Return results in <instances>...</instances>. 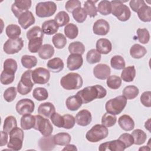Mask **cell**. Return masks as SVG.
Wrapping results in <instances>:
<instances>
[{
	"label": "cell",
	"instance_id": "obj_54",
	"mask_svg": "<svg viewBox=\"0 0 151 151\" xmlns=\"http://www.w3.org/2000/svg\"><path fill=\"white\" fill-rule=\"evenodd\" d=\"M17 88L15 87H10L6 88L4 93V99L7 102H12L17 96Z\"/></svg>",
	"mask_w": 151,
	"mask_h": 151
},
{
	"label": "cell",
	"instance_id": "obj_55",
	"mask_svg": "<svg viewBox=\"0 0 151 151\" xmlns=\"http://www.w3.org/2000/svg\"><path fill=\"white\" fill-rule=\"evenodd\" d=\"M52 123L57 127H63L64 125V118L63 116H61L59 113L54 112L50 117Z\"/></svg>",
	"mask_w": 151,
	"mask_h": 151
},
{
	"label": "cell",
	"instance_id": "obj_11",
	"mask_svg": "<svg viewBox=\"0 0 151 151\" xmlns=\"http://www.w3.org/2000/svg\"><path fill=\"white\" fill-rule=\"evenodd\" d=\"M24 47V41L20 37L9 38L4 43L3 50L7 54H14L18 52Z\"/></svg>",
	"mask_w": 151,
	"mask_h": 151
},
{
	"label": "cell",
	"instance_id": "obj_15",
	"mask_svg": "<svg viewBox=\"0 0 151 151\" xmlns=\"http://www.w3.org/2000/svg\"><path fill=\"white\" fill-rule=\"evenodd\" d=\"M126 148L124 144L119 139L106 142L100 144L99 150L100 151H123Z\"/></svg>",
	"mask_w": 151,
	"mask_h": 151
},
{
	"label": "cell",
	"instance_id": "obj_42",
	"mask_svg": "<svg viewBox=\"0 0 151 151\" xmlns=\"http://www.w3.org/2000/svg\"><path fill=\"white\" fill-rule=\"evenodd\" d=\"M97 1H86L84 4V9L88 15L91 18L95 17L97 14V8L95 5V3Z\"/></svg>",
	"mask_w": 151,
	"mask_h": 151
},
{
	"label": "cell",
	"instance_id": "obj_53",
	"mask_svg": "<svg viewBox=\"0 0 151 151\" xmlns=\"http://www.w3.org/2000/svg\"><path fill=\"white\" fill-rule=\"evenodd\" d=\"M44 33L42 29L38 26H34L30 28L27 32V38L28 40L35 37L43 38Z\"/></svg>",
	"mask_w": 151,
	"mask_h": 151
},
{
	"label": "cell",
	"instance_id": "obj_4",
	"mask_svg": "<svg viewBox=\"0 0 151 151\" xmlns=\"http://www.w3.org/2000/svg\"><path fill=\"white\" fill-rule=\"evenodd\" d=\"M126 104V98L123 95L119 96L108 100L106 103L105 109L107 113L113 115H117L122 112Z\"/></svg>",
	"mask_w": 151,
	"mask_h": 151
},
{
	"label": "cell",
	"instance_id": "obj_6",
	"mask_svg": "<svg viewBox=\"0 0 151 151\" xmlns=\"http://www.w3.org/2000/svg\"><path fill=\"white\" fill-rule=\"evenodd\" d=\"M108 134L109 131L106 126L102 124H97L86 133V138L90 142L96 143L105 139Z\"/></svg>",
	"mask_w": 151,
	"mask_h": 151
},
{
	"label": "cell",
	"instance_id": "obj_23",
	"mask_svg": "<svg viewBox=\"0 0 151 151\" xmlns=\"http://www.w3.org/2000/svg\"><path fill=\"white\" fill-rule=\"evenodd\" d=\"M58 25L54 19H50L44 21L41 26V29L44 34L48 35H53L58 30Z\"/></svg>",
	"mask_w": 151,
	"mask_h": 151
},
{
	"label": "cell",
	"instance_id": "obj_59",
	"mask_svg": "<svg viewBox=\"0 0 151 151\" xmlns=\"http://www.w3.org/2000/svg\"><path fill=\"white\" fill-rule=\"evenodd\" d=\"M79 7H81V2L78 0L67 1L65 5V9L69 12H72L75 9Z\"/></svg>",
	"mask_w": 151,
	"mask_h": 151
},
{
	"label": "cell",
	"instance_id": "obj_35",
	"mask_svg": "<svg viewBox=\"0 0 151 151\" xmlns=\"http://www.w3.org/2000/svg\"><path fill=\"white\" fill-rule=\"evenodd\" d=\"M134 139V144L136 145H141L143 144L147 139L146 133L141 129H135L131 134Z\"/></svg>",
	"mask_w": 151,
	"mask_h": 151
},
{
	"label": "cell",
	"instance_id": "obj_7",
	"mask_svg": "<svg viewBox=\"0 0 151 151\" xmlns=\"http://www.w3.org/2000/svg\"><path fill=\"white\" fill-rule=\"evenodd\" d=\"M9 140L7 143V147L11 150H19L23 144L24 133L21 128L16 127L9 133Z\"/></svg>",
	"mask_w": 151,
	"mask_h": 151
},
{
	"label": "cell",
	"instance_id": "obj_43",
	"mask_svg": "<svg viewBox=\"0 0 151 151\" xmlns=\"http://www.w3.org/2000/svg\"><path fill=\"white\" fill-rule=\"evenodd\" d=\"M70 54H78L83 55L85 51V47L84 44L80 41H75L71 42L68 47Z\"/></svg>",
	"mask_w": 151,
	"mask_h": 151
},
{
	"label": "cell",
	"instance_id": "obj_17",
	"mask_svg": "<svg viewBox=\"0 0 151 151\" xmlns=\"http://www.w3.org/2000/svg\"><path fill=\"white\" fill-rule=\"evenodd\" d=\"M110 25L109 22L103 19H99L93 24V31L96 35H106L109 32Z\"/></svg>",
	"mask_w": 151,
	"mask_h": 151
},
{
	"label": "cell",
	"instance_id": "obj_12",
	"mask_svg": "<svg viewBox=\"0 0 151 151\" xmlns=\"http://www.w3.org/2000/svg\"><path fill=\"white\" fill-rule=\"evenodd\" d=\"M31 77L34 84H45L50 80V73L45 68L38 67L32 70Z\"/></svg>",
	"mask_w": 151,
	"mask_h": 151
},
{
	"label": "cell",
	"instance_id": "obj_56",
	"mask_svg": "<svg viewBox=\"0 0 151 151\" xmlns=\"http://www.w3.org/2000/svg\"><path fill=\"white\" fill-rule=\"evenodd\" d=\"M63 116L64 118L63 128L66 129H72L76 123V119L73 116L69 114H66Z\"/></svg>",
	"mask_w": 151,
	"mask_h": 151
},
{
	"label": "cell",
	"instance_id": "obj_18",
	"mask_svg": "<svg viewBox=\"0 0 151 151\" xmlns=\"http://www.w3.org/2000/svg\"><path fill=\"white\" fill-rule=\"evenodd\" d=\"M110 68L106 64H99L93 68L94 76L100 80L107 79L110 76Z\"/></svg>",
	"mask_w": 151,
	"mask_h": 151
},
{
	"label": "cell",
	"instance_id": "obj_62",
	"mask_svg": "<svg viewBox=\"0 0 151 151\" xmlns=\"http://www.w3.org/2000/svg\"><path fill=\"white\" fill-rule=\"evenodd\" d=\"M63 150H77V149L76 147V146L74 145H70V144H68L67 145H65V146L63 149Z\"/></svg>",
	"mask_w": 151,
	"mask_h": 151
},
{
	"label": "cell",
	"instance_id": "obj_3",
	"mask_svg": "<svg viewBox=\"0 0 151 151\" xmlns=\"http://www.w3.org/2000/svg\"><path fill=\"white\" fill-rule=\"evenodd\" d=\"M83 84L81 76L77 73H68L60 80L61 86L67 90L79 89L82 87Z\"/></svg>",
	"mask_w": 151,
	"mask_h": 151
},
{
	"label": "cell",
	"instance_id": "obj_31",
	"mask_svg": "<svg viewBox=\"0 0 151 151\" xmlns=\"http://www.w3.org/2000/svg\"><path fill=\"white\" fill-rule=\"evenodd\" d=\"M147 53L146 48L139 44H135L133 45L130 49V55L136 59H139L142 58Z\"/></svg>",
	"mask_w": 151,
	"mask_h": 151
},
{
	"label": "cell",
	"instance_id": "obj_34",
	"mask_svg": "<svg viewBox=\"0 0 151 151\" xmlns=\"http://www.w3.org/2000/svg\"><path fill=\"white\" fill-rule=\"evenodd\" d=\"M139 88L135 86H127L124 88L122 94L127 100H132L135 99L139 94Z\"/></svg>",
	"mask_w": 151,
	"mask_h": 151
},
{
	"label": "cell",
	"instance_id": "obj_28",
	"mask_svg": "<svg viewBox=\"0 0 151 151\" xmlns=\"http://www.w3.org/2000/svg\"><path fill=\"white\" fill-rule=\"evenodd\" d=\"M67 108L71 111L77 110L82 105V102L80 97L77 95L68 97L65 101Z\"/></svg>",
	"mask_w": 151,
	"mask_h": 151
},
{
	"label": "cell",
	"instance_id": "obj_19",
	"mask_svg": "<svg viewBox=\"0 0 151 151\" xmlns=\"http://www.w3.org/2000/svg\"><path fill=\"white\" fill-rule=\"evenodd\" d=\"M76 123L81 126L88 125L92 120L91 114L88 110L83 109L79 111L75 117Z\"/></svg>",
	"mask_w": 151,
	"mask_h": 151
},
{
	"label": "cell",
	"instance_id": "obj_30",
	"mask_svg": "<svg viewBox=\"0 0 151 151\" xmlns=\"http://www.w3.org/2000/svg\"><path fill=\"white\" fill-rule=\"evenodd\" d=\"M54 47L49 44H45L41 46L38 51V56L43 60L50 58L54 54Z\"/></svg>",
	"mask_w": 151,
	"mask_h": 151
},
{
	"label": "cell",
	"instance_id": "obj_37",
	"mask_svg": "<svg viewBox=\"0 0 151 151\" xmlns=\"http://www.w3.org/2000/svg\"><path fill=\"white\" fill-rule=\"evenodd\" d=\"M43 38L35 37L29 40L28 48L29 51L32 53H36L38 52L40 48L42 46Z\"/></svg>",
	"mask_w": 151,
	"mask_h": 151
},
{
	"label": "cell",
	"instance_id": "obj_64",
	"mask_svg": "<svg viewBox=\"0 0 151 151\" xmlns=\"http://www.w3.org/2000/svg\"><path fill=\"white\" fill-rule=\"evenodd\" d=\"M150 148L148 147L147 146H144L142 147H140L139 149V150H150Z\"/></svg>",
	"mask_w": 151,
	"mask_h": 151
},
{
	"label": "cell",
	"instance_id": "obj_32",
	"mask_svg": "<svg viewBox=\"0 0 151 151\" xmlns=\"http://www.w3.org/2000/svg\"><path fill=\"white\" fill-rule=\"evenodd\" d=\"M136 76V69L134 65L124 67L121 73V78L125 82L133 81Z\"/></svg>",
	"mask_w": 151,
	"mask_h": 151
},
{
	"label": "cell",
	"instance_id": "obj_48",
	"mask_svg": "<svg viewBox=\"0 0 151 151\" xmlns=\"http://www.w3.org/2000/svg\"><path fill=\"white\" fill-rule=\"evenodd\" d=\"M101 54L95 49L90 50L86 55L87 61L90 64L99 63L101 60Z\"/></svg>",
	"mask_w": 151,
	"mask_h": 151
},
{
	"label": "cell",
	"instance_id": "obj_33",
	"mask_svg": "<svg viewBox=\"0 0 151 151\" xmlns=\"http://www.w3.org/2000/svg\"><path fill=\"white\" fill-rule=\"evenodd\" d=\"M54 141L55 145L65 146L70 143L71 140V136L68 133L61 132L53 136Z\"/></svg>",
	"mask_w": 151,
	"mask_h": 151
},
{
	"label": "cell",
	"instance_id": "obj_1",
	"mask_svg": "<svg viewBox=\"0 0 151 151\" xmlns=\"http://www.w3.org/2000/svg\"><path fill=\"white\" fill-rule=\"evenodd\" d=\"M81 99L82 104L88 103L96 99L104 98L107 94V91L101 85L88 86L78 91L76 94Z\"/></svg>",
	"mask_w": 151,
	"mask_h": 151
},
{
	"label": "cell",
	"instance_id": "obj_9",
	"mask_svg": "<svg viewBox=\"0 0 151 151\" xmlns=\"http://www.w3.org/2000/svg\"><path fill=\"white\" fill-rule=\"evenodd\" d=\"M57 11V5L54 2H40L35 6V14L40 18L50 17Z\"/></svg>",
	"mask_w": 151,
	"mask_h": 151
},
{
	"label": "cell",
	"instance_id": "obj_38",
	"mask_svg": "<svg viewBox=\"0 0 151 151\" xmlns=\"http://www.w3.org/2000/svg\"><path fill=\"white\" fill-rule=\"evenodd\" d=\"M21 62L24 67L27 69H31L36 66L37 64V59L33 55H24L21 57Z\"/></svg>",
	"mask_w": 151,
	"mask_h": 151
},
{
	"label": "cell",
	"instance_id": "obj_24",
	"mask_svg": "<svg viewBox=\"0 0 151 151\" xmlns=\"http://www.w3.org/2000/svg\"><path fill=\"white\" fill-rule=\"evenodd\" d=\"M119 126L124 131L132 130L134 127V122L133 119L129 115L123 114L118 120Z\"/></svg>",
	"mask_w": 151,
	"mask_h": 151
},
{
	"label": "cell",
	"instance_id": "obj_36",
	"mask_svg": "<svg viewBox=\"0 0 151 151\" xmlns=\"http://www.w3.org/2000/svg\"><path fill=\"white\" fill-rule=\"evenodd\" d=\"M97 10L102 15L110 14L112 11V6L110 1L106 0L101 1L97 5Z\"/></svg>",
	"mask_w": 151,
	"mask_h": 151
},
{
	"label": "cell",
	"instance_id": "obj_8",
	"mask_svg": "<svg viewBox=\"0 0 151 151\" xmlns=\"http://www.w3.org/2000/svg\"><path fill=\"white\" fill-rule=\"evenodd\" d=\"M32 71V70H28L21 76L20 81L17 86V91L21 95H27L32 89L34 83L31 79Z\"/></svg>",
	"mask_w": 151,
	"mask_h": 151
},
{
	"label": "cell",
	"instance_id": "obj_51",
	"mask_svg": "<svg viewBox=\"0 0 151 151\" xmlns=\"http://www.w3.org/2000/svg\"><path fill=\"white\" fill-rule=\"evenodd\" d=\"M73 17L76 21L78 23H83L87 18V14L85 12L84 8L81 7L75 9L72 12Z\"/></svg>",
	"mask_w": 151,
	"mask_h": 151
},
{
	"label": "cell",
	"instance_id": "obj_16",
	"mask_svg": "<svg viewBox=\"0 0 151 151\" xmlns=\"http://www.w3.org/2000/svg\"><path fill=\"white\" fill-rule=\"evenodd\" d=\"M83 64L82 55L78 54H70L67 59V68L74 71L81 68Z\"/></svg>",
	"mask_w": 151,
	"mask_h": 151
},
{
	"label": "cell",
	"instance_id": "obj_58",
	"mask_svg": "<svg viewBox=\"0 0 151 151\" xmlns=\"http://www.w3.org/2000/svg\"><path fill=\"white\" fill-rule=\"evenodd\" d=\"M151 92L150 91H146L143 92L140 96V102L142 104L146 107H151Z\"/></svg>",
	"mask_w": 151,
	"mask_h": 151
},
{
	"label": "cell",
	"instance_id": "obj_14",
	"mask_svg": "<svg viewBox=\"0 0 151 151\" xmlns=\"http://www.w3.org/2000/svg\"><path fill=\"white\" fill-rule=\"evenodd\" d=\"M31 0H15L11 6V11L18 18L23 13L28 11L31 6Z\"/></svg>",
	"mask_w": 151,
	"mask_h": 151
},
{
	"label": "cell",
	"instance_id": "obj_13",
	"mask_svg": "<svg viewBox=\"0 0 151 151\" xmlns=\"http://www.w3.org/2000/svg\"><path fill=\"white\" fill-rule=\"evenodd\" d=\"M15 109L19 114L23 116L32 113L34 110L35 104L29 99H22L17 103Z\"/></svg>",
	"mask_w": 151,
	"mask_h": 151
},
{
	"label": "cell",
	"instance_id": "obj_57",
	"mask_svg": "<svg viewBox=\"0 0 151 151\" xmlns=\"http://www.w3.org/2000/svg\"><path fill=\"white\" fill-rule=\"evenodd\" d=\"M118 139L120 140L124 144L126 148L129 147L134 144V139L132 135L128 133L122 134Z\"/></svg>",
	"mask_w": 151,
	"mask_h": 151
},
{
	"label": "cell",
	"instance_id": "obj_52",
	"mask_svg": "<svg viewBox=\"0 0 151 151\" xmlns=\"http://www.w3.org/2000/svg\"><path fill=\"white\" fill-rule=\"evenodd\" d=\"M136 32L137 39L140 43L145 44L149 41L150 34L146 28H138Z\"/></svg>",
	"mask_w": 151,
	"mask_h": 151
},
{
	"label": "cell",
	"instance_id": "obj_49",
	"mask_svg": "<svg viewBox=\"0 0 151 151\" xmlns=\"http://www.w3.org/2000/svg\"><path fill=\"white\" fill-rule=\"evenodd\" d=\"M32 96L38 101H42L48 99V93L44 87H37L33 90Z\"/></svg>",
	"mask_w": 151,
	"mask_h": 151
},
{
	"label": "cell",
	"instance_id": "obj_41",
	"mask_svg": "<svg viewBox=\"0 0 151 151\" xmlns=\"http://www.w3.org/2000/svg\"><path fill=\"white\" fill-rule=\"evenodd\" d=\"M64 31L65 36L71 40L76 38L78 34V28L77 26L73 23L66 25L64 27Z\"/></svg>",
	"mask_w": 151,
	"mask_h": 151
},
{
	"label": "cell",
	"instance_id": "obj_27",
	"mask_svg": "<svg viewBox=\"0 0 151 151\" xmlns=\"http://www.w3.org/2000/svg\"><path fill=\"white\" fill-rule=\"evenodd\" d=\"M35 116L31 114L23 115L21 118V127L25 130L32 129L35 126Z\"/></svg>",
	"mask_w": 151,
	"mask_h": 151
},
{
	"label": "cell",
	"instance_id": "obj_60",
	"mask_svg": "<svg viewBox=\"0 0 151 151\" xmlns=\"http://www.w3.org/2000/svg\"><path fill=\"white\" fill-rule=\"evenodd\" d=\"M145 4V2L143 0H132L129 2V5L134 12H137V10Z\"/></svg>",
	"mask_w": 151,
	"mask_h": 151
},
{
	"label": "cell",
	"instance_id": "obj_22",
	"mask_svg": "<svg viewBox=\"0 0 151 151\" xmlns=\"http://www.w3.org/2000/svg\"><path fill=\"white\" fill-rule=\"evenodd\" d=\"M96 50L101 54H107L112 50L111 42L106 38L99 39L96 44Z\"/></svg>",
	"mask_w": 151,
	"mask_h": 151
},
{
	"label": "cell",
	"instance_id": "obj_26",
	"mask_svg": "<svg viewBox=\"0 0 151 151\" xmlns=\"http://www.w3.org/2000/svg\"><path fill=\"white\" fill-rule=\"evenodd\" d=\"M49 70L52 73H59L64 68L63 61L59 57H55L50 60L47 64Z\"/></svg>",
	"mask_w": 151,
	"mask_h": 151
},
{
	"label": "cell",
	"instance_id": "obj_45",
	"mask_svg": "<svg viewBox=\"0 0 151 151\" xmlns=\"http://www.w3.org/2000/svg\"><path fill=\"white\" fill-rule=\"evenodd\" d=\"M110 65L115 70H122L125 67V61L121 55H116L111 57L110 60Z\"/></svg>",
	"mask_w": 151,
	"mask_h": 151
},
{
	"label": "cell",
	"instance_id": "obj_21",
	"mask_svg": "<svg viewBox=\"0 0 151 151\" xmlns=\"http://www.w3.org/2000/svg\"><path fill=\"white\" fill-rule=\"evenodd\" d=\"M54 112H55V108L54 104L50 102L41 103L38 107V113L47 119L50 118Z\"/></svg>",
	"mask_w": 151,
	"mask_h": 151
},
{
	"label": "cell",
	"instance_id": "obj_20",
	"mask_svg": "<svg viewBox=\"0 0 151 151\" xmlns=\"http://www.w3.org/2000/svg\"><path fill=\"white\" fill-rule=\"evenodd\" d=\"M35 22V17L32 13L28 11L21 14L18 18V22L20 26L24 29H27Z\"/></svg>",
	"mask_w": 151,
	"mask_h": 151
},
{
	"label": "cell",
	"instance_id": "obj_2",
	"mask_svg": "<svg viewBox=\"0 0 151 151\" xmlns=\"http://www.w3.org/2000/svg\"><path fill=\"white\" fill-rule=\"evenodd\" d=\"M4 70L1 74V83L4 85L11 84L15 79V74L17 70V61L12 58H7L4 62Z\"/></svg>",
	"mask_w": 151,
	"mask_h": 151
},
{
	"label": "cell",
	"instance_id": "obj_63",
	"mask_svg": "<svg viewBox=\"0 0 151 151\" xmlns=\"http://www.w3.org/2000/svg\"><path fill=\"white\" fill-rule=\"evenodd\" d=\"M145 128L147 129L149 132H150V129H149V128H150V119H148V120L145 122Z\"/></svg>",
	"mask_w": 151,
	"mask_h": 151
},
{
	"label": "cell",
	"instance_id": "obj_44",
	"mask_svg": "<svg viewBox=\"0 0 151 151\" xmlns=\"http://www.w3.org/2000/svg\"><path fill=\"white\" fill-rule=\"evenodd\" d=\"M5 32L9 38H14L19 37L21 34V29L18 25L9 24L6 27Z\"/></svg>",
	"mask_w": 151,
	"mask_h": 151
},
{
	"label": "cell",
	"instance_id": "obj_46",
	"mask_svg": "<svg viewBox=\"0 0 151 151\" xmlns=\"http://www.w3.org/2000/svg\"><path fill=\"white\" fill-rule=\"evenodd\" d=\"M106 83L109 88L113 90H116L120 87L122 85V79L119 76L115 75L110 76L107 78Z\"/></svg>",
	"mask_w": 151,
	"mask_h": 151
},
{
	"label": "cell",
	"instance_id": "obj_25",
	"mask_svg": "<svg viewBox=\"0 0 151 151\" xmlns=\"http://www.w3.org/2000/svg\"><path fill=\"white\" fill-rule=\"evenodd\" d=\"M55 145L53 136L51 135L44 136L40 139L38 141V146L41 150H51L55 147Z\"/></svg>",
	"mask_w": 151,
	"mask_h": 151
},
{
	"label": "cell",
	"instance_id": "obj_50",
	"mask_svg": "<svg viewBox=\"0 0 151 151\" xmlns=\"http://www.w3.org/2000/svg\"><path fill=\"white\" fill-rule=\"evenodd\" d=\"M117 121L116 115L111 114L109 113H106L103 114L101 118V124L106 127H110L113 126Z\"/></svg>",
	"mask_w": 151,
	"mask_h": 151
},
{
	"label": "cell",
	"instance_id": "obj_29",
	"mask_svg": "<svg viewBox=\"0 0 151 151\" xmlns=\"http://www.w3.org/2000/svg\"><path fill=\"white\" fill-rule=\"evenodd\" d=\"M139 18L143 22H150L151 21V7L146 4L143 5L137 11Z\"/></svg>",
	"mask_w": 151,
	"mask_h": 151
},
{
	"label": "cell",
	"instance_id": "obj_39",
	"mask_svg": "<svg viewBox=\"0 0 151 151\" xmlns=\"http://www.w3.org/2000/svg\"><path fill=\"white\" fill-rule=\"evenodd\" d=\"M52 41L56 48L62 49L67 44V38L64 34L61 33H56L52 37Z\"/></svg>",
	"mask_w": 151,
	"mask_h": 151
},
{
	"label": "cell",
	"instance_id": "obj_5",
	"mask_svg": "<svg viewBox=\"0 0 151 151\" xmlns=\"http://www.w3.org/2000/svg\"><path fill=\"white\" fill-rule=\"evenodd\" d=\"M112 6V14L119 21L125 22L129 19L131 17V11L129 8L123 4V1H110Z\"/></svg>",
	"mask_w": 151,
	"mask_h": 151
},
{
	"label": "cell",
	"instance_id": "obj_47",
	"mask_svg": "<svg viewBox=\"0 0 151 151\" xmlns=\"http://www.w3.org/2000/svg\"><path fill=\"white\" fill-rule=\"evenodd\" d=\"M54 20L57 23L58 27H63L67 25L69 22L70 17L66 12L62 11L55 15Z\"/></svg>",
	"mask_w": 151,
	"mask_h": 151
},
{
	"label": "cell",
	"instance_id": "obj_40",
	"mask_svg": "<svg viewBox=\"0 0 151 151\" xmlns=\"http://www.w3.org/2000/svg\"><path fill=\"white\" fill-rule=\"evenodd\" d=\"M17 127V122L15 117L12 116H7L4 122L3 130L9 134L12 130Z\"/></svg>",
	"mask_w": 151,
	"mask_h": 151
},
{
	"label": "cell",
	"instance_id": "obj_61",
	"mask_svg": "<svg viewBox=\"0 0 151 151\" xmlns=\"http://www.w3.org/2000/svg\"><path fill=\"white\" fill-rule=\"evenodd\" d=\"M1 144L0 146H5L8 142V134L6 132L3 131L1 132Z\"/></svg>",
	"mask_w": 151,
	"mask_h": 151
},
{
	"label": "cell",
	"instance_id": "obj_10",
	"mask_svg": "<svg viewBox=\"0 0 151 151\" xmlns=\"http://www.w3.org/2000/svg\"><path fill=\"white\" fill-rule=\"evenodd\" d=\"M35 116L36 120L34 129L38 130L43 136L51 135L53 131V127L50 120L40 114Z\"/></svg>",
	"mask_w": 151,
	"mask_h": 151
}]
</instances>
